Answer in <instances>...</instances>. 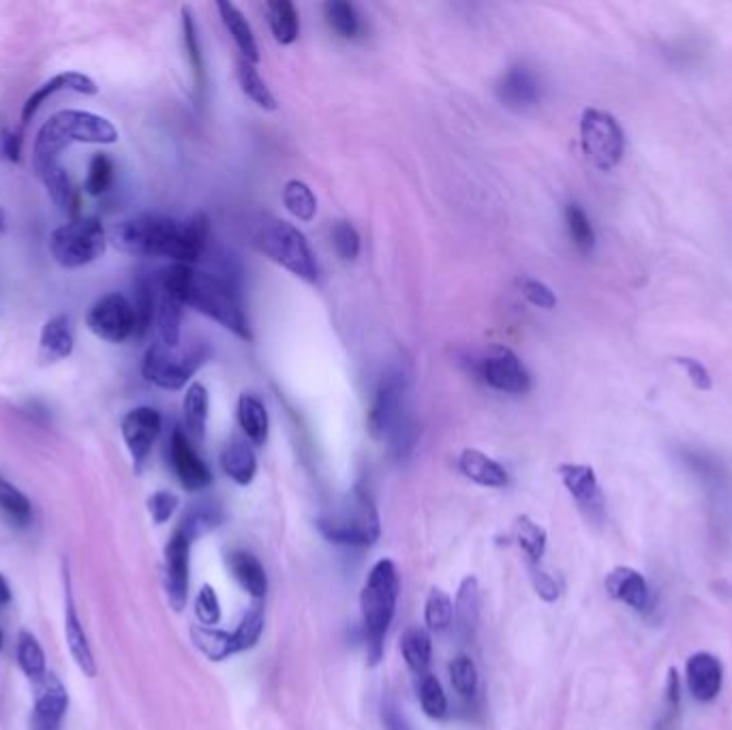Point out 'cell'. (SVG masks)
<instances>
[{
    "mask_svg": "<svg viewBox=\"0 0 732 730\" xmlns=\"http://www.w3.org/2000/svg\"><path fill=\"white\" fill-rule=\"evenodd\" d=\"M118 138L110 120L93 112L63 110L45 120L33 146V170L58 208L71 202V182L58 161L63 150L71 144H116Z\"/></svg>",
    "mask_w": 732,
    "mask_h": 730,
    "instance_id": "cell-1",
    "label": "cell"
},
{
    "mask_svg": "<svg viewBox=\"0 0 732 730\" xmlns=\"http://www.w3.org/2000/svg\"><path fill=\"white\" fill-rule=\"evenodd\" d=\"M108 238L122 253L135 257H167L172 264L193 266L208 247L210 221L202 212L185 223L144 212V215L118 221Z\"/></svg>",
    "mask_w": 732,
    "mask_h": 730,
    "instance_id": "cell-2",
    "label": "cell"
},
{
    "mask_svg": "<svg viewBox=\"0 0 732 730\" xmlns=\"http://www.w3.org/2000/svg\"><path fill=\"white\" fill-rule=\"evenodd\" d=\"M157 283L163 294L176 298L182 307L206 315L242 341H253L238 287L230 279L189 264H170L159 270Z\"/></svg>",
    "mask_w": 732,
    "mask_h": 730,
    "instance_id": "cell-3",
    "label": "cell"
},
{
    "mask_svg": "<svg viewBox=\"0 0 732 730\" xmlns=\"http://www.w3.org/2000/svg\"><path fill=\"white\" fill-rule=\"evenodd\" d=\"M409 375L403 367H392L381 375L375 388L366 427L373 439L388 441L394 456H407L416 444V424L409 401Z\"/></svg>",
    "mask_w": 732,
    "mask_h": 730,
    "instance_id": "cell-4",
    "label": "cell"
},
{
    "mask_svg": "<svg viewBox=\"0 0 732 730\" xmlns=\"http://www.w3.org/2000/svg\"><path fill=\"white\" fill-rule=\"evenodd\" d=\"M399 591L401 583L394 561L379 559L366 576L360 593L366 656H369L371 666H377L384 658V641L396 613Z\"/></svg>",
    "mask_w": 732,
    "mask_h": 730,
    "instance_id": "cell-5",
    "label": "cell"
},
{
    "mask_svg": "<svg viewBox=\"0 0 732 730\" xmlns=\"http://www.w3.org/2000/svg\"><path fill=\"white\" fill-rule=\"evenodd\" d=\"M255 247L294 277L307 283L319 279L315 253L296 225L274 217L264 219L255 232Z\"/></svg>",
    "mask_w": 732,
    "mask_h": 730,
    "instance_id": "cell-6",
    "label": "cell"
},
{
    "mask_svg": "<svg viewBox=\"0 0 732 730\" xmlns=\"http://www.w3.org/2000/svg\"><path fill=\"white\" fill-rule=\"evenodd\" d=\"M322 536L334 544L345 546H371L381 536L379 514L371 495L354 489L337 508L317 521Z\"/></svg>",
    "mask_w": 732,
    "mask_h": 730,
    "instance_id": "cell-7",
    "label": "cell"
},
{
    "mask_svg": "<svg viewBox=\"0 0 732 730\" xmlns=\"http://www.w3.org/2000/svg\"><path fill=\"white\" fill-rule=\"evenodd\" d=\"M210 358V347L204 341L191 343L187 349H170L161 343H152L142 362V375L161 390H182L189 379L200 371Z\"/></svg>",
    "mask_w": 732,
    "mask_h": 730,
    "instance_id": "cell-8",
    "label": "cell"
},
{
    "mask_svg": "<svg viewBox=\"0 0 732 730\" xmlns=\"http://www.w3.org/2000/svg\"><path fill=\"white\" fill-rule=\"evenodd\" d=\"M108 240V232L97 217H84L56 227L50 234L48 249L58 266L71 270L97 262Z\"/></svg>",
    "mask_w": 732,
    "mask_h": 730,
    "instance_id": "cell-9",
    "label": "cell"
},
{
    "mask_svg": "<svg viewBox=\"0 0 732 730\" xmlns=\"http://www.w3.org/2000/svg\"><path fill=\"white\" fill-rule=\"evenodd\" d=\"M581 146L585 157L602 172L613 170L623 159L625 135L617 118L608 112L587 108L581 116Z\"/></svg>",
    "mask_w": 732,
    "mask_h": 730,
    "instance_id": "cell-10",
    "label": "cell"
},
{
    "mask_svg": "<svg viewBox=\"0 0 732 730\" xmlns=\"http://www.w3.org/2000/svg\"><path fill=\"white\" fill-rule=\"evenodd\" d=\"M476 373L486 386L508 394H525L531 388V377L510 347L495 345L476 362Z\"/></svg>",
    "mask_w": 732,
    "mask_h": 730,
    "instance_id": "cell-11",
    "label": "cell"
},
{
    "mask_svg": "<svg viewBox=\"0 0 732 730\" xmlns=\"http://www.w3.org/2000/svg\"><path fill=\"white\" fill-rule=\"evenodd\" d=\"M86 326L95 337L108 343H125L135 334L133 304L122 294L99 298L86 315Z\"/></svg>",
    "mask_w": 732,
    "mask_h": 730,
    "instance_id": "cell-12",
    "label": "cell"
},
{
    "mask_svg": "<svg viewBox=\"0 0 732 730\" xmlns=\"http://www.w3.org/2000/svg\"><path fill=\"white\" fill-rule=\"evenodd\" d=\"M122 439L129 448L135 469L140 471L161 433V414L155 407H135L120 422Z\"/></svg>",
    "mask_w": 732,
    "mask_h": 730,
    "instance_id": "cell-13",
    "label": "cell"
},
{
    "mask_svg": "<svg viewBox=\"0 0 732 730\" xmlns=\"http://www.w3.org/2000/svg\"><path fill=\"white\" fill-rule=\"evenodd\" d=\"M557 474L563 486L568 489V493L574 497L578 508H581L589 519L602 521L606 501L593 467L581 463H563L557 467Z\"/></svg>",
    "mask_w": 732,
    "mask_h": 730,
    "instance_id": "cell-14",
    "label": "cell"
},
{
    "mask_svg": "<svg viewBox=\"0 0 732 730\" xmlns=\"http://www.w3.org/2000/svg\"><path fill=\"white\" fill-rule=\"evenodd\" d=\"M191 538L182 529L165 546V591L174 611H182L189 598Z\"/></svg>",
    "mask_w": 732,
    "mask_h": 730,
    "instance_id": "cell-15",
    "label": "cell"
},
{
    "mask_svg": "<svg viewBox=\"0 0 732 730\" xmlns=\"http://www.w3.org/2000/svg\"><path fill=\"white\" fill-rule=\"evenodd\" d=\"M170 459L180 484L187 491H204L212 484V471L202 461V456L195 452L187 431L178 427L174 429L170 439Z\"/></svg>",
    "mask_w": 732,
    "mask_h": 730,
    "instance_id": "cell-16",
    "label": "cell"
},
{
    "mask_svg": "<svg viewBox=\"0 0 732 730\" xmlns=\"http://www.w3.org/2000/svg\"><path fill=\"white\" fill-rule=\"evenodd\" d=\"M67 90L69 93H78V95H97L99 86L93 78H88V75L78 73V71H67V73L54 75L52 80L41 84L35 93L24 101L22 125H28L30 120L35 118V114L41 110V105L50 97H54L56 93H67Z\"/></svg>",
    "mask_w": 732,
    "mask_h": 730,
    "instance_id": "cell-17",
    "label": "cell"
},
{
    "mask_svg": "<svg viewBox=\"0 0 732 730\" xmlns=\"http://www.w3.org/2000/svg\"><path fill=\"white\" fill-rule=\"evenodd\" d=\"M724 671L722 662L713 653L700 651L685 664V683H688L690 694L700 703H709L722 690Z\"/></svg>",
    "mask_w": 732,
    "mask_h": 730,
    "instance_id": "cell-18",
    "label": "cell"
},
{
    "mask_svg": "<svg viewBox=\"0 0 732 730\" xmlns=\"http://www.w3.org/2000/svg\"><path fill=\"white\" fill-rule=\"evenodd\" d=\"M37 688L35 711H33V730H58L69 707V696L54 675H43Z\"/></svg>",
    "mask_w": 732,
    "mask_h": 730,
    "instance_id": "cell-19",
    "label": "cell"
},
{
    "mask_svg": "<svg viewBox=\"0 0 732 730\" xmlns=\"http://www.w3.org/2000/svg\"><path fill=\"white\" fill-rule=\"evenodd\" d=\"M604 585H606L610 598L623 602L625 606L634 608V611H638V613L647 611L651 604V593H649V585L645 581V576L634 568L619 566L615 570H610Z\"/></svg>",
    "mask_w": 732,
    "mask_h": 730,
    "instance_id": "cell-20",
    "label": "cell"
},
{
    "mask_svg": "<svg viewBox=\"0 0 732 730\" xmlns=\"http://www.w3.org/2000/svg\"><path fill=\"white\" fill-rule=\"evenodd\" d=\"M497 95L503 105H508L512 110H527L533 108L540 101L542 88L536 73L529 71L527 67H512L503 75Z\"/></svg>",
    "mask_w": 732,
    "mask_h": 730,
    "instance_id": "cell-21",
    "label": "cell"
},
{
    "mask_svg": "<svg viewBox=\"0 0 732 730\" xmlns=\"http://www.w3.org/2000/svg\"><path fill=\"white\" fill-rule=\"evenodd\" d=\"M75 339L67 315H54L43 324L39 339V360L41 364H56L73 354Z\"/></svg>",
    "mask_w": 732,
    "mask_h": 730,
    "instance_id": "cell-22",
    "label": "cell"
},
{
    "mask_svg": "<svg viewBox=\"0 0 732 730\" xmlns=\"http://www.w3.org/2000/svg\"><path fill=\"white\" fill-rule=\"evenodd\" d=\"M459 469L465 478L476 482L486 489H501V486L508 484V471L503 465H499L491 456L476 450V448H465L459 456Z\"/></svg>",
    "mask_w": 732,
    "mask_h": 730,
    "instance_id": "cell-23",
    "label": "cell"
},
{
    "mask_svg": "<svg viewBox=\"0 0 732 730\" xmlns=\"http://www.w3.org/2000/svg\"><path fill=\"white\" fill-rule=\"evenodd\" d=\"M221 467L225 476L234 480L238 486H249L257 474V456L249 444V439L232 437L227 441L221 454Z\"/></svg>",
    "mask_w": 732,
    "mask_h": 730,
    "instance_id": "cell-24",
    "label": "cell"
},
{
    "mask_svg": "<svg viewBox=\"0 0 732 730\" xmlns=\"http://www.w3.org/2000/svg\"><path fill=\"white\" fill-rule=\"evenodd\" d=\"M65 634H67V643H69V649H71V656H73L75 664L80 666V671L86 677H95L97 675V664H95L93 649H90V645H88V638H86V632L82 628L78 611H75V604H73V596H71L69 587H67V604H65Z\"/></svg>",
    "mask_w": 732,
    "mask_h": 730,
    "instance_id": "cell-25",
    "label": "cell"
},
{
    "mask_svg": "<svg viewBox=\"0 0 732 730\" xmlns=\"http://www.w3.org/2000/svg\"><path fill=\"white\" fill-rule=\"evenodd\" d=\"M227 566H230V572L234 574L238 585L247 591L251 598L266 596L268 576H266L262 561H259L253 553L234 551L227 555Z\"/></svg>",
    "mask_w": 732,
    "mask_h": 730,
    "instance_id": "cell-26",
    "label": "cell"
},
{
    "mask_svg": "<svg viewBox=\"0 0 732 730\" xmlns=\"http://www.w3.org/2000/svg\"><path fill=\"white\" fill-rule=\"evenodd\" d=\"M238 424L242 433L247 435L249 444L264 446L270 433V418L266 405L255 394H240L238 399Z\"/></svg>",
    "mask_w": 732,
    "mask_h": 730,
    "instance_id": "cell-27",
    "label": "cell"
},
{
    "mask_svg": "<svg viewBox=\"0 0 732 730\" xmlns=\"http://www.w3.org/2000/svg\"><path fill=\"white\" fill-rule=\"evenodd\" d=\"M401 653L403 660L409 666V671L418 679L429 673L431 658H433V643L431 632L422 626H411L401 636Z\"/></svg>",
    "mask_w": 732,
    "mask_h": 730,
    "instance_id": "cell-28",
    "label": "cell"
},
{
    "mask_svg": "<svg viewBox=\"0 0 732 730\" xmlns=\"http://www.w3.org/2000/svg\"><path fill=\"white\" fill-rule=\"evenodd\" d=\"M217 9L221 13V20L227 28V33L232 35L234 43L238 45L242 58L249 60V63H253V65H257L259 63V48H257L253 28L247 22V18H244L242 11L234 3H219Z\"/></svg>",
    "mask_w": 732,
    "mask_h": 730,
    "instance_id": "cell-29",
    "label": "cell"
},
{
    "mask_svg": "<svg viewBox=\"0 0 732 730\" xmlns=\"http://www.w3.org/2000/svg\"><path fill=\"white\" fill-rule=\"evenodd\" d=\"M454 617L459 621L463 634L471 636L478 628L480 619V587L476 576H465L454 602Z\"/></svg>",
    "mask_w": 732,
    "mask_h": 730,
    "instance_id": "cell-30",
    "label": "cell"
},
{
    "mask_svg": "<svg viewBox=\"0 0 732 730\" xmlns=\"http://www.w3.org/2000/svg\"><path fill=\"white\" fill-rule=\"evenodd\" d=\"M208 390L204 384H191L185 401H182V412H185V427L187 435L195 441H202L206 435V422H208Z\"/></svg>",
    "mask_w": 732,
    "mask_h": 730,
    "instance_id": "cell-31",
    "label": "cell"
},
{
    "mask_svg": "<svg viewBox=\"0 0 732 730\" xmlns=\"http://www.w3.org/2000/svg\"><path fill=\"white\" fill-rule=\"evenodd\" d=\"M270 30L281 45H292L300 37V20L294 3L289 0H270L266 5Z\"/></svg>",
    "mask_w": 732,
    "mask_h": 730,
    "instance_id": "cell-32",
    "label": "cell"
},
{
    "mask_svg": "<svg viewBox=\"0 0 732 730\" xmlns=\"http://www.w3.org/2000/svg\"><path fill=\"white\" fill-rule=\"evenodd\" d=\"M191 641L212 662H223V660H227L236 653L232 634L217 630V628L193 626L191 628Z\"/></svg>",
    "mask_w": 732,
    "mask_h": 730,
    "instance_id": "cell-33",
    "label": "cell"
},
{
    "mask_svg": "<svg viewBox=\"0 0 732 730\" xmlns=\"http://www.w3.org/2000/svg\"><path fill=\"white\" fill-rule=\"evenodd\" d=\"M157 332H159V343L178 349L180 345V324H182V304L161 292L159 304H157Z\"/></svg>",
    "mask_w": 732,
    "mask_h": 730,
    "instance_id": "cell-34",
    "label": "cell"
},
{
    "mask_svg": "<svg viewBox=\"0 0 732 730\" xmlns=\"http://www.w3.org/2000/svg\"><path fill=\"white\" fill-rule=\"evenodd\" d=\"M514 540L521 546V551L531 561V566H540V559L546 551V531L536 521H531L527 514L518 516L514 523Z\"/></svg>",
    "mask_w": 732,
    "mask_h": 730,
    "instance_id": "cell-35",
    "label": "cell"
},
{
    "mask_svg": "<svg viewBox=\"0 0 732 730\" xmlns=\"http://www.w3.org/2000/svg\"><path fill=\"white\" fill-rule=\"evenodd\" d=\"M324 15L328 26L341 39H358L362 35V20L352 3L345 0H330L324 5Z\"/></svg>",
    "mask_w": 732,
    "mask_h": 730,
    "instance_id": "cell-36",
    "label": "cell"
},
{
    "mask_svg": "<svg viewBox=\"0 0 732 730\" xmlns=\"http://www.w3.org/2000/svg\"><path fill=\"white\" fill-rule=\"evenodd\" d=\"M238 82H240L242 93L247 95L255 105H259V108L270 110V112L277 110V99H274V95L270 93V88L266 86L264 78L259 75L257 67L244 58L238 63Z\"/></svg>",
    "mask_w": 732,
    "mask_h": 730,
    "instance_id": "cell-37",
    "label": "cell"
},
{
    "mask_svg": "<svg viewBox=\"0 0 732 730\" xmlns=\"http://www.w3.org/2000/svg\"><path fill=\"white\" fill-rule=\"evenodd\" d=\"M182 33H185V48L189 54V63L193 71V82L195 88L204 93L206 88V69H204V56H202V45L200 35H197V24L189 7H182Z\"/></svg>",
    "mask_w": 732,
    "mask_h": 730,
    "instance_id": "cell-38",
    "label": "cell"
},
{
    "mask_svg": "<svg viewBox=\"0 0 732 730\" xmlns=\"http://www.w3.org/2000/svg\"><path fill=\"white\" fill-rule=\"evenodd\" d=\"M283 204L285 208L292 212V215L300 221H313L315 212H317V200L315 193L311 191V187L307 182H302L298 178L287 180L283 187Z\"/></svg>",
    "mask_w": 732,
    "mask_h": 730,
    "instance_id": "cell-39",
    "label": "cell"
},
{
    "mask_svg": "<svg viewBox=\"0 0 732 730\" xmlns=\"http://www.w3.org/2000/svg\"><path fill=\"white\" fill-rule=\"evenodd\" d=\"M454 604L444 589L433 587L424 604V623L429 632H446L452 626Z\"/></svg>",
    "mask_w": 732,
    "mask_h": 730,
    "instance_id": "cell-40",
    "label": "cell"
},
{
    "mask_svg": "<svg viewBox=\"0 0 732 730\" xmlns=\"http://www.w3.org/2000/svg\"><path fill=\"white\" fill-rule=\"evenodd\" d=\"M566 225H568V234L578 251L591 253L593 249H596V232H593V225L587 217V212L583 210V206H578L576 202L566 206Z\"/></svg>",
    "mask_w": 732,
    "mask_h": 730,
    "instance_id": "cell-41",
    "label": "cell"
},
{
    "mask_svg": "<svg viewBox=\"0 0 732 730\" xmlns=\"http://www.w3.org/2000/svg\"><path fill=\"white\" fill-rule=\"evenodd\" d=\"M418 692H420V705L426 716L435 720L448 716V696L444 692V686H441V681L433 673H426L420 677Z\"/></svg>",
    "mask_w": 732,
    "mask_h": 730,
    "instance_id": "cell-42",
    "label": "cell"
},
{
    "mask_svg": "<svg viewBox=\"0 0 732 730\" xmlns=\"http://www.w3.org/2000/svg\"><path fill=\"white\" fill-rule=\"evenodd\" d=\"M133 313H135V334L133 337L142 339L148 332L152 317L157 315V304L155 294H152V283L146 277H140L135 281V302H133Z\"/></svg>",
    "mask_w": 732,
    "mask_h": 730,
    "instance_id": "cell-43",
    "label": "cell"
},
{
    "mask_svg": "<svg viewBox=\"0 0 732 730\" xmlns=\"http://www.w3.org/2000/svg\"><path fill=\"white\" fill-rule=\"evenodd\" d=\"M18 662L20 668L33 681H39L45 675V653L37 638L28 632H22L18 638Z\"/></svg>",
    "mask_w": 732,
    "mask_h": 730,
    "instance_id": "cell-44",
    "label": "cell"
},
{
    "mask_svg": "<svg viewBox=\"0 0 732 730\" xmlns=\"http://www.w3.org/2000/svg\"><path fill=\"white\" fill-rule=\"evenodd\" d=\"M223 521V514L217 506L210 504H200L195 506L185 519H182V525L178 529L185 531V534L191 538V542L195 538H200L204 534H208L210 529H215L219 523Z\"/></svg>",
    "mask_w": 732,
    "mask_h": 730,
    "instance_id": "cell-45",
    "label": "cell"
},
{
    "mask_svg": "<svg viewBox=\"0 0 732 730\" xmlns=\"http://www.w3.org/2000/svg\"><path fill=\"white\" fill-rule=\"evenodd\" d=\"M450 681L454 690L459 692L463 698H474L478 694V668L469 656L461 653L450 662Z\"/></svg>",
    "mask_w": 732,
    "mask_h": 730,
    "instance_id": "cell-46",
    "label": "cell"
},
{
    "mask_svg": "<svg viewBox=\"0 0 732 730\" xmlns=\"http://www.w3.org/2000/svg\"><path fill=\"white\" fill-rule=\"evenodd\" d=\"M0 510L7 512L11 519L20 525H26L30 521V516H33V508H30L28 497L20 489H15V486L3 476H0Z\"/></svg>",
    "mask_w": 732,
    "mask_h": 730,
    "instance_id": "cell-47",
    "label": "cell"
},
{
    "mask_svg": "<svg viewBox=\"0 0 732 730\" xmlns=\"http://www.w3.org/2000/svg\"><path fill=\"white\" fill-rule=\"evenodd\" d=\"M262 632H264V613L255 606V608H251L247 615L242 617V621L238 623V628L232 632V641H234L236 653L253 649L259 638H262Z\"/></svg>",
    "mask_w": 732,
    "mask_h": 730,
    "instance_id": "cell-48",
    "label": "cell"
},
{
    "mask_svg": "<svg viewBox=\"0 0 732 730\" xmlns=\"http://www.w3.org/2000/svg\"><path fill=\"white\" fill-rule=\"evenodd\" d=\"M114 182V163L108 155H95L93 161L88 165V176H86V193L88 195H103L112 187Z\"/></svg>",
    "mask_w": 732,
    "mask_h": 730,
    "instance_id": "cell-49",
    "label": "cell"
},
{
    "mask_svg": "<svg viewBox=\"0 0 732 730\" xmlns=\"http://www.w3.org/2000/svg\"><path fill=\"white\" fill-rule=\"evenodd\" d=\"M330 236H332L334 251L339 253L341 260L354 262L360 255V234L356 232V227L352 223H347V221L334 223Z\"/></svg>",
    "mask_w": 732,
    "mask_h": 730,
    "instance_id": "cell-50",
    "label": "cell"
},
{
    "mask_svg": "<svg viewBox=\"0 0 732 730\" xmlns=\"http://www.w3.org/2000/svg\"><path fill=\"white\" fill-rule=\"evenodd\" d=\"M195 615H197V619H200V626H208V628H215L221 621V602H219L215 587L202 585V589L197 591Z\"/></svg>",
    "mask_w": 732,
    "mask_h": 730,
    "instance_id": "cell-51",
    "label": "cell"
},
{
    "mask_svg": "<svg viewBox=\"0 0 732 730\" xmlns=\"http://www.w3.org/2000/svg\"><path fill=\"white\" fill-rule=\"evenodd\" d=\"M518 290H521V294L533 304V307L546 309V311L555 309L557 296H555V292L546 283H542L538 279L525 277V279H518Z\"/></svg>",
    "mask_w": 732,
    "mask_h": 730,
    "instance_id": "cell-52",
    "label": "cell"
},
{
    "mask_svg": "<svg viewBox=\"0 0 732 730\" xmlns=\"http://www.w3.org/2000/svg\"><path fill=\"white\" fill-rule=\"evenodd\" d=\"M178 495L172 491H157L148 497V512L157 525L167 523L178 510Z\"/></svg>",
    "mask_w": 732,
    "mask_h": 730,
    "instance_id": "cell-53",
    "label": "cell"
},
{
    "mask_svg": "<svg viewBox=\"0 0 732 730\" xmlns=\"http://www.w3.org/2000/svg\"><path fill=\"white\" fill-rule=\"evenodd\" d=\"M531 583L544 602H555L561 596L559 583L553 579L551 574L544 572L540 566H531Z\"/></svg>",
    "mask_w": 732,
    "mask_h": 730,
    "instance_id": "cell-54",
    "label": "cell"
},
{
    "mask_svg": "<svg viewBox=\"0 0 732 730\" xmlns=\"http://www.w3.org/2000/svg\"><path fill=\"white\" fill-rule=\"evenodd\" d=\"M675 362L679 364V367L685 373H688V377H690V382L694 384V388H698V390H711V384H713L711 382V373L707 371V367H705L703 362L696 360V358H688V356H685V358H677Z\"/></svg>",
    "mask_w": 732,
    "mask_h": 730,
    "instance_id": "cell-55",
    "label": "cell"
},
{
    "mask_svg": "<svg viewBox=\"0 0 732 730\" xmlns=\"http://www.w3.org/2000/svg\"><path fill=\"white\" fill-rule=\"evenodd\" d=\"M381 722H384L386 730H411L409 722L403 716V709H399V705L392 698H386L381 703Z\"/></svg>",
    "mask_w": 732,
    "mask_h": 730,
    "instance_id": "cell-56",
    "label": "cell"
},
{
    "mask_svg": "<svg viewBox=\"0 0 732 730\" xmlns=\"http://www.w3.org/2000/svg\"><path fill=\"white\" fill-rule=\"evenodd\" d=\"M666 707L670 711V716H677L681 709V679L677 668H668V677H666Z\"/></svg>",
    "mask_w": 732,
    "mask_h": 730,
    "instance_id": "cell-57",
    "label": "cell"
},
{
    "mask_svg": "<svg viewBox=\"0 0 732 730\" xmlns=\"http://www.w3.org/2000/svg\"><path fill=\"white\" fill-rule=\"evenodd\" d=\"M0 150L9 161L18 163L22 159V135L9 129L3 131V135H0Z\"/></svg>",
    "mask_w": 732,
    "mask_h": 730,
    "instance_id": "cell-58",
    "label": "cell"
},
{
    "mask_svg": "<svg viewBox=\"0 0 732 730\" xmlns=\"http://www.w3.org/2000/svg\"><path fill=\"white\" fill-rule=\"evenodd\" d=\"M9 602H11V587L3 576V572H0V604H9Z\"/></svg>",
    "mask_w": 732,
    "mask_h": 730,
    "instance_id": "cell-59",
    "label": "cell"
},
{
    "mask_svg": "<svg viewBox=\"0 0 732 730\" xmlns=\"http://www.w3.org/2000/svg\"><path fill=\"white\" fill-rule=\"evenodd\" d=\"M5 232H7V215H5V210L0 208V234H5Z\"/></svg>",
    "mask_w": 732,
    "mask_h": 730,
    "instance_id": "cell-60",
    "label": "cell"
},
{
    "mask_svg": "<svg viewBox=\"0 0 732 730\" xmlns=\"http://www.w3.org/2000/svg\"><path fill=\"white\" fill-rule=\"evenodd\" d=\"M3 643H5V634H3V628H0V649H3Z\"/></svg>",
    "mask_w": 732,
    "mask_h": 730,
    "instance_id": "cell-61",
    "label": "cell"
}]
</instances>
